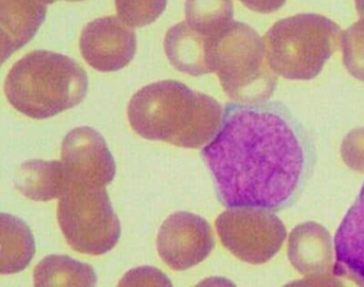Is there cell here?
<instances>
[{
	"instance_id": "cell-5",
	"label": "cell",
	"mask_w": 364,
	"mask_h": 287,
	"mask_svg": "<svg viewBox=\"0 0 364 287\" xmlns=\"http://www.w3.org/2000/svg\"><path fill=\"white\" fill-rule=\"evenodd\" d=\"M214 63L221 88L235 103H264L276 89L264 40L244 23L233 21L217 38Z\"/></svg>"
},
{
	"instance_id": "cell-22",
	"label": "cell",
	"mask_w": 364,
	"mask_h": 287,
	"mask_svg": "<svg viewBox=\"0 0 364 287\" xmlns=\"http://www.w3.org/2000/svg\"><path fill=\"white\" fill-rule=\"evenodd\" d=\"M119 286H172L171 281L156 268L138 267L124 274Z\"/></svg>"
},
{
	"instance_id": "cell-2",
	"label": "cell",
	"mask_w": 364,
	"mask_h": 287,
	"mask_svg": "<svg viewBox=\"0 0 364 287\" xmlns=\"http://www.w3.org/2000/svg\"><path fill=\"white\" fill-rule=\"evenodd\" d=\"M225 112L210 95L176 80H161L135 93L127 106L137 135L184 148L208 146L223 125Z\"/></svg>"
},
{
	"instance_id": "cell-25",
	"label": "cell",
	"mask_w": 364,
	"mask_h": 287,
	"mask_svg": "<svg viewBox=\"0 0 364 287\" xmlns=\"http://www.w3.org/2000/svg\"><path fill=\"white\" fill-rule=\"evenodd\" d=\"M50 4H54L57 0H48ZM63 1H70V3H76V1H84V0H63Z\"/></svg>"
},
{
	"instance_id": "cell-13",
	"label": "cell",
	"mask_w": 364,
	"mask_h": 287,
	"mask_svg": "<svg viewBox=\"0 0 364 287\" xmlns=\"http://www.w3.org/2000/svg\"><path fill=\"white\" fill-rule=\"evenodd\" d=\"M48 0H0L1 61L31 41L46 20Z\"/></svg>"
},
{
	"instance_id": "cell-1",
	"label": "cell",
	"mask_w": 364,
	"mask_h": 287,
	"mask_svg": "<svg viewBox=\"0 0 364 287\" xmlns=\"http://www.w3.org/2000/svg\"><path fill=\"white\" fill-rule=\"evenodd\" d=\"M202 156L225 207L278 210L295 199L308 148L295 123L276 108L232 105Z\"/></svg>"
},
{
	"instance_id": "cell-24",
	"label": "cell",
	"mask_w": 364,
	"mask_h": 287,
	"mask_svg": "<svg viewBox=\"0 0 364 287\" xmlns=\"http://www.w3.org/2000/svg\"><path fill=\"white\" fill-rule=\"evenodd\" d=\"M355 8L361 18H364V0H355Z\"/></svg>"
},
{
	"instance_id": "cell-17",
	"label": "cell",
	"mask_w": 364,
	"mask_h": 287,
	"mask_svg": "<svg viewBox=\"0 0 364 287\" xmlns=\"http://www.w3.org/2000/svg\"><path fill=\"white\" fill-rule=\"evenodd\" d=\"M97 283V274L90 265L67 255H48L33 271V284L37 287H91Z\"/></svg>"
},
{
	"instance_id": "cell-16",
	"label": "cell",
	"mask_w": 364,
	"mask_h": 287,
	"mask_svg": "<svg viewBox=\"0 0 364 287\" xmlns=\"http://www.w3.org/2000/svg\"><path fill=\"white\" fill-rule=\"evenodd\" d=\"M1 252L0 274H14L28 267L36 254V242L28 225L10 214L0 216Z\"/></svg>"
},
{
	"instance_id": "cell-18",
	"label": "cell",
	"mask_w": 364,
	"mask_h": 287,
	"mask_svg": "<svg viewBox=\"0 0 364 287\" xmlns=\"http://www.w3.org/2000/svg\"><path fill=\"white\" fill-rule=\"evenodd\" d=\"M185 18L198 33L218 37L233 22V0H186Z\"/></svg>"
},
{
	"instance_id": "cell-6",
	"label": "cell",
	"mask_w": 364,
	"mask_h": 287,
	"mask_svg": "<svg viewBox=\"0 0 364 287\" xmlns=\"http://www.w3.org/2000/svg\"><path fill=\"white\" fill-rule=\"evenodd\" d=\"M57 218L69 246L82 254H105L120 239V221L106 187L69 180L59 197Z\"/></svg>"
},
{
	"instance_id": "cell-14",
	"label": "cell",
	"mask_w": 364,
	"mask_h": 287,
	"mask_svg": "<svg viewBox=\"0 0 364 287\" xmlns=\"http://www.w3.org/2000/svg\"><path fill=\"white\" fill-rule=\"evenodd\" d=\"M333 276L364 286V184L334 237Z\"/></svg>"
},
{
	"instance_id": "cell-23",
	"label": "cell",
	"mask_w": 364,
	"mask_h": 287,
	"mask_svg": "<svg viewBox=\"0 0 364 287\" xmlns=\"http://www.w3.org/2000/svg\"><path fill=\"white\" fill-rule=\"evenodd\" d=\"M251 11L257 13H272L280 9L287 0H240Z\"/></svg>"
},
{
	"instance_id": "cell-8",
	"label": "cell",
	"mask_w": 364,
	"mask_h": 287,
	"mask_svg": "<svg viewBox=\"0 0 364 287\" xmlns=\"http://www.w3.org/2000/svg\"><path fill=\"white\" fill-rule=\"evenodd\" d=\"M214 247L210 223L199 215L188 212L170 215L161 224L156 239L159 257L174 271L199 265Z\"/></svg>"
},
{
	"instance_id": "cell-4",
	"label": "cell",
	"mask_w": 364,
	"mask_h": 287,
	"mask_svg": "<svg viewBox=\"0 0 364 287\" xmlns=\"http://www.w3.org/2000/svg\"><path fill=\"white\" fill-rule=\"evenodd\" d=\"M340 26L319 14H297L277 22L263 38L268 63L289 80L316 77L338 48Z\"/></svg>"
},
{
	"instance_id": "cell-19",
	"label": "cell",
	"mask_w": 364,
	"mask_h": 287,
	"mask_svg": "<svg viewBox=\"0 0 364 287\" xmlns=\"http://www.w3.org/2000/svg\"><path fill=\"white\" fill-rule=\"evenodd\" d=\"M168 0H114L117 16L131 28H141L159 20Z\"/></svg>"
},
{
	"instance_id": "cell-12",
	"label": "cell",
	"mask_w": 364,
	"mask_h": 287,
	"mask_svg": "<svg viewBox=\"0 0 364 287\" xmlns=\"http://www.w3.org/2000/svg\"><path fill=\"white\" fill-rule=\"evenodd\" d=\"M218 37L202 35L185 21L167 31L164 50L172 67L178 72L191 76L215 73V46Z\"/></svg>"
},
{
	"instance_id": "cell-20",
	"label": "cell",
	"mask_w": 364,
	"mask_h": 287,
	"mask_svg": "<svg viewBox=\"0 0 364 287\" xmlns=\"http://www.w3.org/2000/svg\"><path fill=\"white\" fill-rule=\"evenodd\" d=\"M341 44L347 71L353 77L364 82V18L342 33Z\"/></svg>"
},
{
	"instance_id": "cell-15",
	"label": "cell",
	"mask_w": 364,
	"mask_h": 287,
	"mask_svg": "<svg viewBox=\"0 0 364 287\" xmlns=\"http://www.w3.org/2000/svg\"><path fill=\"white\" fill-rule=\"evenodd\" d=\"M14 182L27 199L48 202L60 197L69 178L63 161L33 159L20 166Z\"/></svg>"
},
{
	"instance_id": "cell-21",
	"label": "cell",
	"mask_w": 364,
	"mask_h": 287,
	"mask_svg": "<svg viewBox=\"0 0 364 287\" xmlns=\"http://www.w3.org/2000/svg\"><path fill=\"white\" fill-rule=\"evenodd\" d=\"M341 155L350 169L364 173V127L353 129L344 138Z\"/></svg>"
},
{
	"instance_id": "cell-11",
	"label": "cell",
	"mask_w": 364,
	"mask_h": 287,
	"mask_svg": "<svg viewBox=\"0 0 364 287\" xmlns=\"http://www.w3.org/2000/svg\"><path fill=\"white\" fill-rule=\"evenodd\" d=\"M289 255L291 266L313 281L331 280L333 248L329 232L316 222L297 225L291 232Z\"/></svg>"
},
{
	"instance_id": "cell-10",
	"label": "cell",
	"mask_w": 364,
	"mask_h": 287,
	"mask_svg": "<svg viewBox=\"0 0 364 287\" xmlns=\"http://www.w3.org/2000/svg\"><path fill=\"white\" fill-rule=\"evenodd\" d=\"M61 161L69 180L106 187L116 176L114 156L103 136L92 127H77L65 136Z\"/></svg>"
},
{
	"instance_id": "cell-7",
	"label": "cell",
	"mask_w": 364,
	"mask_h": 287,
	"mask_svg": "<svg viewBox=\"0 0 364 287\" xmlns=\"http://www.w3.org/2000/svg\"><path fill=\"white\" fill-rule=\"evenodd\" d=\"M215 225L223 247L252 265L272 259L287 238L282 221L264 208L230 207L219 215Z\"/></svg>"
},
{
	"instance_id": "cell-3",
	"label": "cell",
	"mask_w": 364,
	"mask_h": 287,
	"mask_svg": "<svg viewBox=\"0 0 364 287\" xmlns=\"http://www.w3.org/2000/svg\"><path fill=\"white\" fill-rule=\"evenodd\" d=\"M4 90L14 109L44 120L80 105L88 91V76L65 55L35 50L14 63Z\"/></svg>"
},
{
	"instance_id": "cell-9",
	"label": "cell",
	"mask_w": 364,
	"mask_h": 287,
	"mask_svg": "<svg viewBox=\"0 0 364 287\" xmlns=\"http://www.w3.org/2000/svg\"><path fill=\"white\" fill-rule=\"evenodd\" d=\"M136 48L137 41L133 28L118 16L91 21L80 35L82 58L92 69L103 73L124 69L135 57Z\"/></svg>"
}]
</instances>
